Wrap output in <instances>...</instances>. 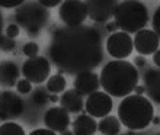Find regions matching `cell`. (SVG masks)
<instances>
[{
  "label": "cell",
  "instance_id": "obj_16",
  "mask_svg": "<svg viewBox=\"0 0 160 135\" xmlns=\"http://www.w3.org/2000/svg\"><path fill=\"white\" fill-rule=\"evenodd\" d=\"M21 70L18 64L10 60H3L0 61V84L3 87H13L18 84Z\"/></svg>",
  "mask_w": 160,
  "mask_h": 135
},
{
  "label": "cell",
  "instance_id": "obj_3",
  "mask_svg": "<svg viewBox=\"0 0 160 135\" xmlns=\"http://www.w3.org/2000/svg\"><path fill=\"white\" fill-rule=\"evenodd\" d=\"M154 118V108L150 99L137 94H128L118 106V119L131 131L147 128Z\"/></svg>",
  "mask_w": 160,
  "mask_h": 135
},
{
  "label": "cell",
  "instance_id": "obj_9",
  "mask_svg": "<svg viewBox=\"0 0 160 135\" xmlns=\"http://www.w3.org/2000/svg\"><path fill=\"white\" fill-rule=\"evenodd\" d=\"M106 52L115 60H125L134 50V42L125 32H114L106 39Z\"/></svg>",
  "mask_w": 160,
  "mask_h": 135
},
{
  "label": "cell",
  "instance_id": "obj_27",
  "mask_svg": "<svg viewBox=\"0 0 160 135\" xmlns=\"http://www.w3.org/2000/svg\"><path fill=\"white\" fill-rule=\"evenodd\" d=\"M152 25H153V31L156 32V35L160 39V6L154 10V15H153V19H152Z\"/></svg>",
  "mask_w": 160,
  "mask_h": 135
},
{
  "label": "cell",
  "instance_id": "obj_13",
  "mask_svg": "<svg viewBox=\"0 0 160 135\" xmlns=\"http://www.w3.org/2000/svg\"><path fill=\"white\" fill-rule=\"evenodd\" d=\"M134 48L137 50L140 55H150V54H154L157 50H159V45H160V39L159 36L156 35V32L153 29H141L135 34L134 39Z\"/></svg>",
  "mask_w": 160,
  "mask_h": 135
},
{
  "label": "cell",
  "instance_id": "obj_5",
  "mask_svg": "<svg viewBox=\"0 0 160 135\" xmlns=\"http://www.w3.org/2000/svg\"><path fill=\"white\" fill-rule=\"evenodd\" d=\"M15 19L16 25L23 28L28 36L37 38L50 21V12L39 2H23L15 13Z\"/></svg>",
  "mask_w": 160,
  "mask_h": 135
},
{
  "label": "cell",
  "instance_id": "obj_33",
  "mask_svg": "<svg viewBox=\"0 0 160 135\" xmlns=\"http://www.w3.org/2000/svg\"><path fill=\"white\" fill-rule=\"evenodd\" d=\"M134 92H135V94L137 96H143L144 93H146V89H144V86H135V89H134Z\"/></svg>",
  "mask_w": 160,
  "mask_h": 135
},
{
  "label": "cell",
  "instance_id": "obj_17",
  "mask_svg": "<svg viewBox=\"0 0 160 135\" xmlns=\"http://www.w3.org/2000/svg\"><path fill=\"white\" fill-rule=\"evenodd\" d=\"M60 105L63 109H66L68 113H79L84 108L83 96L79 94L74 89L66 90L60 97Z\"/></svg>",
  "mask_w": 160,
  "mask_h": 135
},
{
  "label": "cell",
  "instance_id": "obj_23",
  "mask_svg": "<svg viewBox=\"0 0 160 135\" xmlns=\"http://www.w3.org/2000/svg\"><path fill=\"white\" fill-rule=\"evenodd\" d=\"M22 52L28 57V58H34L37 57L39 52V46L37 42H26L25 45L22 46Z\"/></svg>",
  "mask_w": 160,
  "mask_h": 135
},
{
  "label": "cell",
  "instance_id": "obj_36",
  "mask_svg": "<svg viewBox=\"0 0 160 135\" xmlns=\"http://www.w3.org/2000/svg\"><path fill=\"white\" fill-rule=\"evenodd\" d=\"M2 35H3V16L0 13V38H2Z\"/></svg>",
  "mask_w": 160,
  "mask_h": 135
},
{
  "label": "cell",
  "instance_id": "obj_35",
  "mask_svg": "<svg viewBox=\"0 0 160 135\" xmlns=\"http://www.w3.org/2000/svg\"><path fill=\"white\" fill-rule=\"evenodd\" d=\"M48 100L52 102V103H57V102H60V97H58V94H50Z\"/></svg>",
  "mask_w": 160,
  "mask_h": 135
},
{
  "label": "cell",
  "instance_id": "obj_22",
  "mask_svg": "<svg viewBox=\"0 0 160 135\" xmlns=\"http://www.w3.org/2000/svg\"><path fill=\"white\" fill-rule=\"evenodd\" d=\"M48 97H50V93L47 92V89L44 87H38V89H35L34 93H32V96H31V102L37 106H44L48 100Z\"/></svg>",
  "mask_w": 160,
  "mask_h": 135
},
{
  "label": "cell",
  "instance_id": "obj_38",
  "mask_svg": "<svg viewBox=\"0 0 160 135\" xmlns=\"http://www.w3.org/2000/svg\"><path fill=\"white\" fill-rule=\"evenodd\" d=\"M122 135H144V134H138V132H135V131H130V132H125V134H122Z\"/></svg>",
  "mask_w": 160,
  "mask_h": 135
},
{
  "label": "cell",
  "instance_id": "obj_2",
  "mask_svg": "<svg viewBox=\"0 0 160 135\" xmlns=\"http://www.w3.org/2000/svg\"><path fill=\"white\" fill-rule=\"evenodd\" d=\"M138 70L127 60H112L103 65L99 81L103 92L114 97H127L138 84Z\"/></svg>",
  "mask_w": 160,
  "mask_h": 135
},
{
  "label": "cell",
  "instance_id": "obj_6",
  "mask_svg": "<svg viewBox=\"0 0 160 135\" xmlns=\"http://www.w3.org/2000/svg\"><path fill=\"white\" fill-rule=\"evenodd\" d=\"M58 16L67 28H77L82 26L88 17V7L86 2L82 0H66L60 4Z\"/></svg>",
  "mask_w": 160,
  "mask_h": 135
},
{
  "label": "cell",
  "instance_id": "obj_4",
  "mask_svg": "<svg viewBox=\"0 0 160 135\" xmlns=\"http://www.w3.org/2000/svg\"><path fill=\"white\" fill-rule=\"evenodd\" d=\"M114 17V22L121 29V32H125L128 35L137 34L148 23V10L143 2L125 0L118 3Z\"/></svg>",
  "mask_w": 160,
  "mask_h": 135
},
{
  "label": "cell",
  "instance_id": "obj_7",
  "mask_svg": "<svg viewBox=\"0 0 160 135\" xmlns=\"http://www.w3.org/2000/svg\"><path fill=\"white\" fill-rule=\"evenodd\" d=\"M22 74L32 84H42L45 80L50 79V60L45 57H41V55H37L34 58H28L22 64Z\"/></svg>",
  "mask_w": 160,
  "mask_h": 135
},
{
  "label": "cell",
  "instance_id": "obj_34",
  "mask_svg": "<svg viewBox=\"0 0 160 135\" xmlns=\"http://www.w3.org/2000/svg\"><path fill=\"white\" fill-rule=\"evenodd\" d=\"M117 28H118V26H117L115 22H111V23L106 25V31H108V32H114V31H117Z\"/></svg>",
  "mask_w": 160,
  "mask_h": 135
},
{
  "label": "cell",
  "instance_id": "obj_11",
  "mask_svg": "<svg viewBox=\"0 0 160 135\" xmlns=\"http://www.w3.org/2000/svg\"><path fill=\"white\" fill-rule=\"evenodd\" d=\"M88 17L96 23H105L115 15L118 2L115 0H88Z\"/></svg>",
  "mask_w": 160,
  "mask_h": 135
},
{
  "label": "cell",
  "instance_id": "obj_1",
  "mask_svg": "<svg viewBox=\"0 0 160 135\" xmlns=\"http://www.w3.org/2000/svg\"><path fill=\"white\" fill-rule=\"evenodd\" d=\"M50 60L60 71L79 74L93 71L103 60L101 34L92 26L58 28L48 46Z\"/></svg>",
  "mask_w": 160,
  "mask_h": 135
},
{
  "label": "cell",
  "instance_id": "obj_40",
  "mask_svg": "<svg viewBox=\"0 0 160 135\" xmlns=\"http://www.w3.org/2000/svg\"><path fill=\"white\" fill-rule=\"evenodd\" d=\"M156 135H160V132H157V134H156Z\"/></svg>",
  "mask_w": 160,
  "mask_h": 135
},
{
  "label": "cell",
  "instance_id": "obj_19",
  "mask_svg": "<svg viewBox=\"0 0 160 135\" xmlns=\"http://www.w3.org/2000/svg\"><path fill=\"white\" fill-rule=\"evenodd\" d=\"M121 125L118 116L108 115L101 119V122H98V129L102 135H118L121 132Z\"/></svg>",
  "mask_w": 160,
  "mask_h": 135
},
{
  "label": "cell",
  "instance_id": "obj_21",
  "mask_svg": "<svg viewBox=\"0 0 160 135\" xmlns=\"http://www.w3.org/2000/svg\"><path fill=\"white\" fill-rule=\"evenodd\" d=\"M0 135H26V134H25V129L19 123L9 121V122L0 125Z\"/></svg>",
  "mask_w": 160,
  "mask_h": 135
},
{
  "label": "cell",
  "instance_id": "obj_30",
  "mask_svg": "<svg viewBox=\"0 0 160 135\" xmlns=\"http://www.w3.org/2000/svg\"><path fill=\"white\" fill-rule=\"evenodd\" d=\"M23 2L22 0H18V2H12V3H8V2H0V7H4V9H13V7H19L22 6Z\"/></svg>",
  "mask_w": 160,
  "mask_h": 135
},
{
  "label": "cell",
  "instance_id": "obj_12",
  "mask_svg": "<svg viewBox=\"0 0 160 135\" xmlns=\"http://www.w3.org/2000/svg\"><path fill=\"white\" fill-rule=\"evenodd\" d=\"M44 123L45 128L52 132H64L67 131L68 125L72 123L70 121V113L61 106H54L45 112L44 115Z\"/></svg>",
  "mask_w": 160,
  "mask_h": 135
},
{
  "label": "cell",
  "instance_id": "obj_14",
  "mask_svg": "<svg viewBox=\"0 0 160 135\" xmlns=\"http://www.w3.org/2000/svg\"><path fill=\"white\" fill-rule=\"evenodd\" d=\"M74 90L82 96H89L92 93L98 92V89L101 87V81H99V76L93 71H83L79 73L74 79Z\"/></svg>",
  "mask_w": 160,
  "mask_h": 135
},
{
  "label": "cell",
  "instance_id": "obj_39",
  "mask_svg": "<svg viewBox=\"0 0 160 135\" xmlns=\"http://www.w3.org/2000/svg\"><path fill=\"white\" fill-rule=\"evenodd\" d=\"M61 135H74L73 134V131L70 132V131H64V132H61Z\"/></svg>",
  "mask_w": 160,
  "mask_h": 135
},
{
  "label": "cell",
  "instance_id": "obj_29",
  "mask_svg": "<svg viewBox=\"0 0 160 135\" xmlns=\"http://www.w3.org/2000/svg\"><path fill=\"white\" fill-rule=\"evenodd\" d=\"M146 65H147V61H146V58H144L143 55H137L134 58V67L135 68L140 70V68H144Z\"/></svg>",
  "mask_w": 160,
  "mask_h": 135
},
{
  "label": "cell",
  "instance_id": "obj_15",
  "mask_svg": "<svg viewBox=\"0 0 160 135\" xmlns=\"http://www.w3.org/2000/svg\"><path fill=\"white\" fill-rule=\"evenodd\" d=\"M143 83L147 99L160 105V68H147L143 74Z\"/></svg>",
  "mask_w": 160,
  "mask_h": 135
},
{
  "label": "cell",
  "instance_id": "obj_32",
  "mask_svg": "<svg viewBox=\"0 0 160 135\" xmlns=\"http://www.w3.org/2000/svg\"><path fill=\"white\" fill-rule=\"evenodd\" d=\"M153 63L157 65V68H160V48L153 54Z\"/></svg>",
  "mask_w": 160,
  "mask_h": 135
},
{
  "label": "cell",
  "instance_id": "obj_18",
  "mask_svg": "<svg viewBox=\"0 0 160 135\" xmlns=\"http://www.w3.org/2000/svg\"><path fill=\"white\" fill-rule=\"evenodd\" d=\"M74 135H95L98 131V122L88 113L79 115L72 123Z\"/></svg>",
  "mask_w": 160,
  "mask_h": 135
},
{
  "label": "cell",
  "instance_id": "obj_31",
  "mask_svg": "<svg viewBox=\"0 0 160 135\" xmlns=\"http://www.w3.org/2000/svg\"><path fill=\"white\" fill-rule=\"evenodd\" d=\"M39 3L47 9V7H55V6H60L61 2H60V0H39Z\"/></svg>",
  "mask_w": 160,
  "mask_h": 135
},
{
  "label": "cell",
  "instance_id": "obj_26",
  "mask_svg": "<svg viewBox=\"0 0 160 135\" xmlns=\"http://www.w3.org/2000/svg\"><path fill=\"white\" fill-rule=\"evenodd\" d=\"M19 34H21V28H19L16 23H10V25L6 28V31H4V35L10 39H15L16 36H19Z\"/></svg>",
  "mask_w": 160,
  "mask_h": 135
},
{
  "label": "cell",
  "instance_id": "obj_37",
  "mask_svg": "<svg viewBox=\"0 0 160 135\" xmlns=\"http://www.w3.org/2000/svg\"><path fill=\"white\" fill-rule=\"evenodd\" d=\"M153 123H154V125H160V118H157V116H154V118H153V121H152Z\"/></svg>",
  "mask_w": 160,
  "mask_h": 135
},
{
  "label": "cell",
  "instance_id": "obj_10",
  "mask_svg": "<svg viewBox=\"0 0 160 135\" xmlns=\"http://www.w3.org/2000/svg\"><path fill=\"white\" fill-rule=\"evenodd\" d=\"M112 97L105 92H95L84 100V109L92 118H105L112 110Z\"/></svg>",
  "mask_w": 160,
  "mask_h": 135
},
{
  "label": "cell",
  "instance_id": "obj_25",
  "mask_svg": "<svg viewBox=\"0 0 160 135\" xmlns=\"http://www.w3.org/2000/svg\"><path fill=\"white\" fill-rule=\"evenodd\" d=\"M16 90L19 94H28V93H31V90H32V83L28 81L26 79H22V80L18 81Z\"/></svg>",
  "mask_w": 160,
  "mask_h": 135
},
{
  "label": "cell",
  "instance_id": "obj_8",
  "mask_svg": "<svg viewBox=\"0 0 160 135\" xmlns=\"http://www.w3.org/2000/svg\"><path fill=\"white\" fill-rule=\"evenodd\" d=\"M25 112V103L18 93L12 90L0 92V121L9 122L21 118Z\"/></svg>",
  "mask_w": 160,
  "mask_h": 135
},
{
  "label": "cell",
  "instance_id": "obj_28",
  "mask_svg": "<svg viewBox=\"0 0 160 135\" xmlns=\"http://www.w3.org/2000/svg\"><path fill=\"white\" fill-rule=\"evenodd\" d=\"M28 135H57V132H52L50 129H47V128H38V129L31 131Z\"/></svg>",
  "mask_w": 160,
  "mask_h": 135
},
{
  "label": "cell",
  "instance_id": "obj_20",
  "mask_svg": "<svg viewBox=\"0 0 160 135\" xmlns=\"http://www.w3.org/2000/svg\"><path fill=\"white\" fill-rule=\"evenodd\" d=\"M66 86H67V80L61 74H54V76H50V79L47 80V92L50 94L64 93Z\"/></svg>",
  "mask_w": 160,
  "mask_h": 135
},
{
  "label": "cell",
  "instance_id": "obj_24",
  "mask_svg": "<svg viewBox=\"0 0 160 135\" xmlns=\"http://www.w3.org/2000/svg\"><path fill=\"white\" fill-rule=\"evenodd\" d=\"M15 48H16V41L8 38L6 35H2V38H0V50L4 51V52H10Z\"/></svg>",
  "mask_w": 160,
  "mask_h": 135
}]
</instances>
